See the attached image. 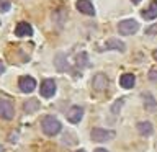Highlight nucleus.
Wrapping results in <instances>:
<instances>
[{
  "label": "nucleus",
  "instance_id": "obj_16",
  "mask_svg": "<svg viewBox=\"0 0 157 152\" xmlns=\"http://www.w3.org/2000/svg\"><path fill=\"white\" fill-rule=\"evenodd\" d=\"M23 108H25V111H26V113H34L39 108V101L34 100V98H31V100H28L26 103H25Z\"/></svg>",
  "mask_w": 157,
  "mask_h": 152
},
{
  "label": "nucleus",
  "instance_id": "obj_7",
  "mask_svg": "<svg viewBox=\"0 0 157 152\" xmlns=\"http://www.w3.org/2000/svg\"><path fill=\"white\" fill-rule=\"evenodd\" d=\"M82 116H83V110L80 106H71L69 108V111H67V120L71 121V123H80V120H82Z\"/></svg>",
  "mask_w": 157,
  "mask_h": 152
},
{
  "label": "nucleus",
  "instance_id": "obj_2",
  "mask_svg": "<svg viewBox=\"0 0 157 152\" xmlns=\"http://www.w3.org/2000/svg\"><path fill=\"white\" fill-rule=\"evenodd\" d=\"M92 139L95 142H105V141H111L115 139V131L111 129H103V127H93L92 132H90Z\"/></svg>",
  "mask_w": 157,
  "mask_h": 152
},
{
  "label": "nucleus",
  "instance_id": "obj_1",
  "mask_svg": "<svg viewBox=\"0 0 157 152\" xmlns=\"http://www.w3.org/2000/svg\"><path fill=\"white\" fill-rule=\"evenodd\" d=\"M41 127H43V132L48 136H56L62 129L61 121L54 116H44L43 121H41Z\"/></svg>",
  "mask_w": 157,
  "mask_h": 152
},
{
  "label": "nucleus",
  "instance_id": "obj_4",
  "mask_svg": "<svg viewBox=\"0 0 157 152\" xmlns=\"http://www.w3.org/2000/svg\"><path fill=\"white\" fill-rule=\"evenodd\" d=\"M15 116V108L12 105V101L7 98H0V118L3 120H12Z\"/></svg>",
  "mask_w": 157,
  "mask_h": 152
},
{
  "label": "nucleus",
  "instance_id": "obj_15",
  "mask_svg": "<svg viewBox=\"0 0 157 152\" xmlns=\"http://www.w3.org/2000/svg\"><path fill=\"white\" fill-rule=\"evenodd\" d=\"M54 64H56L57 70H61V72H64V70H67V69H69V64H67L66 56H64V54H57V56H56V61H54Z\"/></svg>",
  "mask_w": 157,
  "mask_h": 152
},
{
  "label": "nucleus",
  "instance_id": "obj_21",
  "mask_svg": "<svg viewBox=\"0 0 157 152\" xmlns=\"http://www.w3.org/2000/svg\"><path fill=\"white\" fill-rule=\"evenodd\" d=\"M155 33H157V25H154V26L146 29V34H155Z\"/></svg>",
  "mask_w": 157,
  "mask_h": 152
},
{
  "label": "nucleus",
  "instance_id": "obj_26",
  "mask_svg": "<svg viewBox=\"0 0 157 152\" xmlns=\"http://www.w3.org/2000/svg\"><path fill=\"white\" fill-rule=\"evenodd\" d=\"M131 2H132V3H139L141 0H131Z\"/></svg>",
  "mask_w": 157,
  "mask_h": 152
},
{
  "label": "nucleus",
  "instance_id": "obj_6",
  "mask_svg": "<svg viewBox=\"0 0 157 152\" xmlns=\"http://www.w3.org/2000/svg\"><path fill=\"white\" fill-rule=\"evenodd\" d=\"M54 93H56V82L52 78H46L43 83H41V95L44 98H51Z\"/></svg>",
  "mask_w": 157,
  "mask_h": 152
},
{
  "label": "nucleus",
  "instance_id": "obj_8",
  "mask_svg": "<svg viewBox=\"0 0 157 152\" xmlns=\"http://www.w3.org/2000/svg\"><path fill=\"white\" fill-rule=\"evenodd\" d=\"M92 85L98 92L105 90V88L108 87V77L105 75V74H97V75L93 77V80H92Z\"/></svg>",
  "mask_w": 157,
  "mask_h": 152
},
{
  "label": "nucleus",
  "instance_id": "obj_27",
  "mask_svg": "<svg viewBox=\"0 0 157 152\" xmlns=\"http://www.w3.org/2000/svg\"><path fill=\"white\" fill-rule=\"evenodd\" d=\"M75 152H85V150H82V149H80V150H75Z\"/></svg>",
  "mask_w": 157,
  "mask_h": 152
},
{
  "label": "nucleus",
  "instance_id": "obj_12",
  "mask_svg": "<svg viewBox=\"0 0 157 152\" xmlns=\"http://www.w3.org/2000/svg\"><path fill=\"white\" fill-rule=\"evenodd\" d=\"M136 127L139 131V134H142V136H151L154 132V127H152V124L149 121H139Z\"/></svg>",
  "mask_w": 157,
  "mask_h": 152
},
{
  "label": "nucleus",
  "instance_id": "obj_25",
  "mask_svg": "<svg viewBox=\"0 0 157 152\" xmlns=\"http://www.w3.org/2000/svg\"><path fill=\"white\" fill-rule=\"evenodd\" d=\"M152 57H154V59H155V61H157V49H155V51H154V52H152Z\"/></svg>",
  "mask_w": 157,
  "mask_h": 152
},
{
  "label": "nucleus",
  "instance_id": "obj_11",
  "mask_svg": "<svg viewBox=\"0 0 157 152\" xmlns=\"http://www.w3.org/2000/svg\"><path fill=\"white\" fill-rule=\"evenodd\" d=\"M141 15H142V18H146V20H155L157 18V0L151 2L149 8H146Z\"/></svg>",
  "mask_w": 157,
  "mask_h": 152
},
{
  "label": "nucleus",
  "instance_id": "obj_24",
  "mask_svg": "<svg viewBox=\"0 0 157 152\" xmlns=\"http://www.w3.org/2000/svg\"><path fill=\"white\" fill-rule=\"evenodd\" d=\"M5 70V67H3V64H2V61H0V74H2Z\"/></svg>",
  "mask_w": 157,
  "mask_h": 152
},
{
  "label": "nucleus",
  "instance_id": "obj_3",
  "mask_svg": "<svg viewBox=\"0 0 157 152\" xmlns=\"http://www.w3.org/2000/svg\"><path fill=\"white\" fill-rule=\"evenodd\" d=\"M137 29H139V23L136 20H123L118 25V31L124 36H129V34H134Z\"/></svg>",
  "mask_w": 157,
  "mask_h": 152
},
{
  "label": "nucleus",
  "instance_id": "obj_18",
  "mask_svg": "<svg viewBox=\"0 0 157 152\" xmlns=\"http://www.w3.org/2000/svg\"><path fill=\"white\" fill-rule=\"evenodd\" d=\"M10 8H12V3H10L8 0H0V12L5 13V12H8Z\"/></svg>",
  "mask_w": 157,
  "mask_h": 152
},
{
  "label": "nucleus",
  "instance_id": "obj_22",
  "mask_svg": "<svg viewBox=\"0 0 157 152\" xmlns=\"http://www.w3.org/2000/svg\"><path fill=\"white\" fill-rule=\"evenodd\" d=\"M93 152H108V150H106V149H101V147H98V149H95Z\"/></svg>",
  "mask_w": 157,
  "mask_h": 152
},
{
  "label": "nucleus",
  "instance_id": "obj_17",
  "mask_svg": "<svg viewBox=\"0 0 157 152\" xmlns=\"http://www.w3.org/2000/svg\"><path fill=\"white\" fill-rule=\"evenodd\" d=\"M144 106H146V110H147V111H154V110H155L157 103H155V100H154V98H152V95H151V93H147V95H146Z\"/></svg>",
  "mask_w": 157,
  "mask_h": 152
},
{
  "label": "nucleus",
  "instance_id": "obj_5",
  "mask_svg": "<svg viewBox=\"0 0 157 152\" xmlns=\"http://www.w3.org/2000/svg\"><path fill=\"white\" fill-rule=\"evenodd\" d=\"M18 87L23 93H31L34 88H36V80L29 75H23V77H20V80H18Z\"/></svg>",
  "mask_w": 157,
  "mask_h": 152
},
{
  "label": "nucleus",
  "instance_id": "obj_19",
  "mask_svg": "<svg viewBox=\"0 0 157 152\" xmlns=\"http://www.w3.org/2000/svg\"><path fill=\"white\" fill-rule=\"evenodd\" d=\"M121 105H123V98H120V100H118L116 103H115V105H113V108H111V113H113V115H118V110H120V108H121Z\"/></svg>",
  "mask_w": 157,
  "mask_h": 152
},
{
  "label": "nucleus",
  "instance_id": "obj_10",
  "mask_svg": "<svg viewBox=\"0 0 157 152\" xmlns=\"http://www.w3.org/2000/svg\"><path fill=\"white\" fill-rule=\"evenodd\" d=\"M77 10L85 15H95V8L90 0H77Z\"/></svg>",
  "mask_w": 157,
  "mask_h": 152
},
{
  "label": "nucleus",
  "instance_id": "obj_13",
  "mask_svg": "<svg viewBox=\"0 0 157 152\" xmlns=\"http://www.w3.org/2000/svg\"><path fill=\"white\" fill-rule=\"evenodd\" d=\"M134 82H136V77L132 74H123L120 77V85L123 88H131L134 87Z\"/></svg>",
  "mask_w": 157,
  "mask_h": 152
},
{
  "label": "nucleus",
  "instance_id": "obj_23",
  "mask_svg": "<svg viewBox=\"0 0 157 152\" xmlns=\"http://www.w3.org/2000/svg\"><path fill=\"white\" fill-rule=\"evenodd\" d=\"M10 141H12V142L17 141V134H12V136H10Z\"/></svg>",
  "mask_w": 157,
  "mask_h": 152
},
{
  "label": "nucleus",
  "instance_id": "obj_20",
  "mask_svg": "<svg viewBox=\"0 0 157 152\" xmlns=\"http://www.w3.org/2000/svg\"><path fill=\"white\" fill-rule=\"evenodd\" d=\"M149 78H151V80H154V82H157V70H155V69H152V70L149 72Z\"/></svg>",
  "mask_w": 157,
  "mask_h": 152
},
{
  "label": "nucleus",
  "instance_id": "obj_9",
  "mask_svg": "<svg viewBox=\"0 0 157 152\" xmlns=\"http://www.w3.org/2000/svg\"><path fill=\"white\" fill-rule=\"evenodd\" d=\"M15 34H17L18 38H23V36H31L33 34V28L31 25L26 23V21H21L17 25V28H15Z\"/></svg>",
  "mask_w": 157,
  "mask_h": 152
},
{
  "label": "nucleus",
  "instance_id": "obj_14",
  "mask_svg": "<svg viewBox=\"0 0 157 152\" xmlns=\"http://www.w3.org/2000/svg\"><path fill=\"white\" fill-rule=\"evenodd\" d=\"M105 48L106 49H115V51H124L126 46H124V43L120 41V39H108V41L105 43Z\"/></svg>",
  "mask_w": 157,
  "mask_h": 152
}]
</instances>
